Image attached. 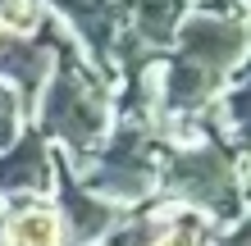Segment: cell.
I'll return each instance as SVG.
<instances>
[{
    "label": "cell",
    "instance_id": "obj_1",
    "mask_svg": "<svg viewBox=\"0 0 251 246\" xmlns=\"http://www.w3.org/2000/svg\"><path fill=\"white\" fill-rule=\"evenodd\" d=\"M187 137H169L160 155V196L169 205L205 219L210 228L247 219V164L242 151L228 146L205 119L187 123Z\"/></svg>",
    "mask_w": 251,
    "mask_h": 246
},
{
    "label": "cell",
    "instance_id": "obj_8",
    "mask_svg": "<svg viewBox=\"0 0 251 246\" xmlns=\"http://www.w3.org/2000/svg\"><path fill=\"white\" fill-rule=\"evenodd\" d=\"M151 246H215V237H210V224L205 219H197L187 210H174L160 224V233L151 237Z\"/></svg>",
    "mask_w": 251,
    "mask_h": 246
},
{
    "label": "cell",
    "instance_id": "obj_2",
    "mask_svg": "<svg viewBox=\"0 0 251 246\" xmlns=\"http://www.w3.org/2000/svg\"><path fill=\"white\" fill-rule=\"evenodd\" d=\"M27 123L69 164L92 160L114 128V87L87 64L82 46L69 32H60V41H55V68L41 87Z\"/></svg>",
    "mask_w": 251,
    "mask_h": 246
},
{
    "label": "cell",
    "instance_id": "obj_3",
    "mask_svg": "<svg viewBox=\"0 0 251 246\" xmlns=\"http://www.w3.org/2000/svg\"><path fill=\"white\" fill-rule=\"evenodd\" d=\"M160 155H165L160 133L114 123L110 137L100 141V151L82 164H69V173L82 192L110 201L119 210H137L160 196Z\"/></svg>",
    "mask_w": 251,
    "mask_h": 246
},
{
    "label": "cell",
    "instance_id": "obj_10",
    "mask_svg": "<svg viewBox=\"0 0 251 246\" xmlns=\"http://www.w3.org/2000/svg\"><path fill=\"white\" fill-rule=\"evenodd\" d=\"M23 128H27V114H23V105H19V96H14L9 82H0V151H5Z\"/></svg>",
    "mask_w": 251,
    "mask_h": 246
},
{
    "label": "cell",
    "instance_id": "obj_5",
    "mask_svg": "<svg viewBox=\"0 0 251 246\" xmlns=\"http://www.w3.org/2000/svg\"><path fill=\"white\" fill-rule=\"evenodd\" d=\"M55 187V146L32 123L0 151V205L5 201H46Z\"/></svg>",
    "mask_w": 251,
    "mask_h": 246
},
{
    "label": "cell",
    "instance_id": "obj_9",
    "mask_svg": "<svg viewBox=\"0 0 251 246\" xmlns=\"http://www.w3.org/2000/svg\"><path fill=\"white\" fill-rule=\"evenodd\" d=\"M46 19L50 14L41 0H0V32L9 37H37Z\"/></svg>",
    "mask_w": 251,
    "mask_h": 246
},
{
    "label": "cell",
    "instance_id": "obj_4",
    "mask_svg": "<svg viewBox=\"0 0 251 246\" xmlns=\"http://www.w3.org/2000/svg\"><path fill=\"white\" fill-rule=\"evenodd\" d=\"M50 196H55V214H60V228H64V246H105V237L128 214L119 205H110V201L82 192L73 182L69 160L60 151H55V187H50Z\"/></svg>",
    "mask_w": 251,
    "mask_h": 246
},
{
    "label": "cell",
    "instance_id": "obj_6",
    "mask_svg": "<svg viewBox=\"0 0 251 246\" xmlns=\"http://www.w3.org/2000/svg\"><path fill=\"white\" fill-rule=\"evenodd\" d=\"M187 14L192 0H119V37L137 41L151 55H165Z\"/></svg>",
    "mask_w": 251,
    "mask_h": 246
},
{
    "label": "cell",
    "instance_id": "obj_7",
    "mask_svg": "<svg viewBox=\"0 0 251 246\" xmlns=\"http://www.w3.org/2000/svg\"><path fill=\"white\" fill-rule=\"evenodd\" d=\"M0 246H64V228L50 201H5Z\"/></svg>",
    "mask_w": 251,
    "mask_h": 246
}]
</instances>
